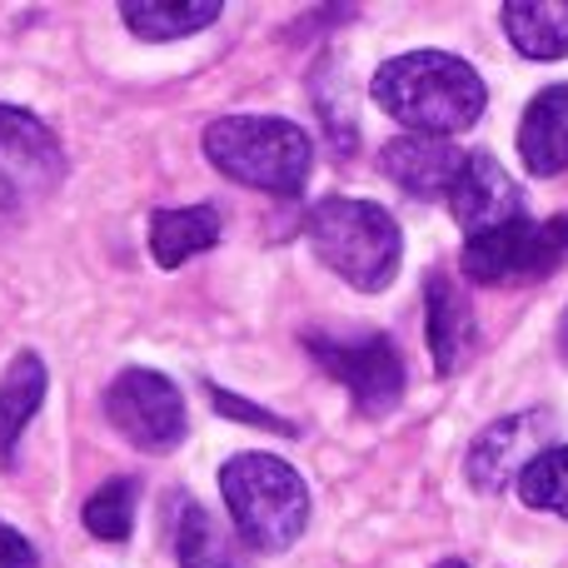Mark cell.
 <instances>
[{
	"label": "cell",
	"mask_w": 568,
	"mask_h": 568,
	"mask_svg": "<svg viewBox=\"0 0 568 568\" xmlns=\"http://www.w3.org/2000/svg\"><path fill=\"white\" fill-rule=\"evenodd\" d=\"M374 105L389 120L409 125V135H459L489 105L479 70L449 50H409L379 65L374 75Z\"/></svg>",
	"instance_id": "cell-1"
},
{
	"label": "cell",
	"mask_w": 568,
	"mask_h": 568,
	"mask_svg": "<svg viewBox=\"0 0 568 568\" xmlns=\"http://www.w3.org/2000/svg\"><path fill=\"white\" fill-rule=\"evenodd\" d=\"M304 240L320 255V265H329L344 284H354L364 294L389 290L404 260L399 225L374 200H349V195L320 200L304 215Z\"/></svg>",
	"instance_id": "cell-2"
},
{
	"label": "cell",
	"mask_w": 568,
	"mask_h": 568,
	"mask_svg": "<svg viewBox=\"0 0 568 568\" xmlns=\"http://www.w3.org/2000/svg\"><path fill=\"white\" fill-rule=\"evenodd\" d=\"M205 155L235 185L300 195L314 170V140L280 115H220L205 125Z\"/></svg>",
	"instance_id": "cell-3"
},
{
	"label": "cell",
	"mask_w": 568,
	"mask_h": 568,
	"mask_svg": "<svg viewBox=\"0 0 568 568\" xmlns=\"http://www.w3.org/2000/svg\"><path fill=\"white\" fill-rule=\"evenodd\" d=\"M220 499H225L240 539L265 554L290 549L310 524V489H304L300 469L284 464L280 454H235L220 469Z\"/></svg>",
	"instance_id": "cell-4"
},
{
	"label": "cell",
	"mask_w": 568,
	"mask_h": 568,
	"mask_svg": "<svg viewBox=\"0 0 568 568\" xmlns=\"http://www.w3.org/2000/svg\"><path fill=\"white\" fill-rule=\"evenodd\" d=\"M474 284H529L549 280L568 265V215L554 220H509V225L474 235L459 255Z\"/></svg>",
	"instance_id": "cell-5"
},
{
	"label": "cell",
	"mask_w": 568,
	"mask_h": 568,
	"mask_svg": "<svg viewBox=\"0 0 568 568\" xmlns=\"http://www.w3.org/2000/svg\"><path fill=\"white\" fill-rule=\"evenodd\" d=\"M105 419L125 434L135 449L170 454L185 439V399L180 384L160 369H120L105 389Z\"/></svg>",
	"instance_id": "cell-6"
},
{
	"label": "cell",
	"mask_w": 568,
	"mask_h": 568,
	"mask_svg": "<svg viewBox=\"0 0 568 568\" xmlns=\"http://www.w3.org/2000/svg\"><path fill=\"white\" fill-rule=\"evenodd\" d=\"M304 349L314 354L324 374L344 384L359 404V414L379 419L404 399V359L384 334L369 339H329V334H304Z\"/></svg>",
	"instance_id": "cell-7"
},
{
	"label": "cell",
	"mask_w": 568,
	"mask_h": 568,
	"mask_svg": "<svg viewBox=\"0 0 568 568\" xmlns=\"http://www.w3.org/2000/svg\"><path fill=\"white\" fill-rule=\"evenodd\" d=\"M60 180H65V150L50 135V125H40L20 105H0V205L20 215Z\"/></svg>",
	"instance_id": "cell-8"
},
{
	"label": "cell",
	"mask_w": 568,
	"mask_h": 568,
	"mask_svg": "<svg viewBox=\"0 0 568 568\" xmlns=\"http://www.w3.org/2000/svg\"><path fill=\"white\" fill-rule=\"evenodd\" d=\"M544 434H549V414H509V419L489 424V429L474 439L469 464H464L469 484L479 494H489V499H499V494L519 479L524 464L539 454Z\"/></svg>",
	"instance_id": "cell-9"
},
{
	"label": "cell",
	"mask_w": 568,
	"mask_h": 568,
	"mask_svg": "<svg viewBox=\"0 0 568 568\" xmlns=\"http://www.w3.org/2000/svg\"><path fill=\"white\" fill-rule=\"evenodd\" d=\"M444 200H449L454 220L469 230V240L489 235V230H499V225H509V220L524 215L519 185L504 175V165L494 155H464L459 175H454V185Z\"/></svg>",
	"instance_id": "cell-10"
},
{
	"label": "cell",
	"mask_w": 568,
	"mask_h": 568,
	"mask_svg": "<svg viewBox=\"0 0 568 568\" xmlns=\"http://www.w3.org/2000/svg\"><path fill=\"white\" fill-rule=\"evenodd\" d=\"M464 165V150L439 135H394L379 145V170L414 200H444Z\"/></svg>",
	"instance_id": "cell-11"
},
{
	"label": "cell",
	"mask_w": 568,
	"mask_h": 568,
	"mask_svg": "<svg viewBox=\"0 0 568 568\" xmlns=\"http://www.w3.org/2000/svg\"><path fill=\"white\" fill-rule=\"evenodd\" d=\"M424 334H429V354L434 369L449 379L464 364L474 359V344H479V324H474L469 300L459 294V284L449 275H429L424 284Z\"/></svg>",
	"instance_id": "cell-12"
},
{
	"label": "cell",
	"mask_w": 568,
	"mask_h": 568,
	"mask_svg": "<svg viewBox=\"0 0 568 568\" xmlns=\"http://www.w3.org/2000/svg\"><path fill=\"white\" fill-rule=\"evenodd\" d=\"M519 155L524 170L539 180L568 170V80L529 100V110L519 120Z\"/></svg>",
	"instance_id": "cell-13"
},
{
	"label": "cell",
	"mask_w": 568,
	"mask_h": 568,
	"mask_svg": "<svg viewBox=\"0 0 568 568\" xmlns=\"http://www.w3.org/2000/svg\"><path fill=\"white\" fill-rule=\"evenodd\" d=\"M225 235V215L215 205H185V210H155L150 215V255L160 270H180L185 260L205 255Z\"/></svg>",
	"instance_id": "cell-14"
},
{
	"label": "cell",
	"mask_w": 568,
	"mask_h": 568,
	"mask_svg": "<svg viewBox=\"0 0 568 568\" xmlns=\"http://www.w3.org/2000/svg\"><path fill=\"white\" fill-rule=\"evenodd\" d=\"M504 36L529 60H564L568 55V0H509L499 10Z\"/></svg>",
	"instance_id": "cell-15"
},
{
	"label": "cell",
	"mask_w": 568,
	"mask_h": 568,
	"mask_svg": "<svg viewBox=\"0 0 568 568\" xmlns=\"http://www.w3.org/2000/svg\"><path fill=\"white\" fill-rule=\"evenodd\" d=\"M45 364H40V354H16L10 359V369L0 374V464L16 459V444L20 434H26V424L36 419V409L45 404Z\"/></svg>",
	"instance_id": "cell-16"
},
{
	"label": "cell",
	"mask_w": 568,
	"mask_h": 568,
	"mask_svg": "<svg viewBox=\"0 0 568 568\" xmlns=\"http://www.w3.org/2000/svg\"><path fill=\"white\" fill-rule=\"evenodd\" d=\"M225 16V6L215 0H200V6H165V0H125L120 6V20L135 30L140 40H180L195 36V30L215 26Z\"/></svg>",
	"instance_id": "cell-17"
},
{
	"label": "cell",
	"mask_w": 568,
	"mask_h": 568,
	"mask_svg": "<svg viewBox=\"0 0 568 568\" xmlns=\"http://www.w3.org/2000/svg\"><path fill=\"white\" fill-rule=\"evenodd\" d=\"M175 564L180 568H240L225 534L215 529V519L190 494L175 499Z\"/></svg>",
	"instance_id": "cell-18"
},
{
	"label": "cell",
	"mask_w": 568,
	"mask_h": 568,
	"mask_svg": "<svg viewBox=\"0 0 568 568\" xmlns=\"http://www.w3.org/2000/svg\"><path fill=\"white\" fill-rule=\"evenodd\" d=\"M519 499L539 514H559L568 519V444H554V449H539L529 464L519 469Z\"/></svg>",
	"instance_id": "cell-19"
},
{
	"label": "cell",
	"mask_w": 568,
	"mask_h": 568,
	"mask_svg": "<svg viewBox=\"0 0 568 568\" xmlns=\"http://www.w3.org/2000/svg\"><path fill=\"white\" fill-rule=\"evenodd\" d=\"M135 499H140L135 479L100 484V489L85 499V529L95 534L100 544H125L130 529H135Z\"/></svg>",
	"instance_id": "cell-20"
},
{
	"label": "cell",
	"mask_w": 568,
	"mask_h": 568,
	"mask_svg": "<svg viewBox=\"0 0 568 568\" xmlns=\"http://www.w3.org/2000/svg\"><path fill=\"white\" fill-rule=\"evenodd\" d=\"M210 399H215V409H220V414H235V419H245L250 429H270V434H294V424H284L280 414H270V409H255V404L235 399V394H220L215 384H210Z\"/></svg>",
	"instance_id": "cell-21"
},
{
	"label": "cell",
	"mask_w": 568,
	"mask_h": 568,
	"mask_svg": "<svg viewBox=\"0 0 568 568\" xmlns=\"http://www.w3.org/2000/svg\"><path fill=\"white\" fill-rule=\"evenodd\" d=\"M0 568H40L36 544H30L20 529H10L6 519H0Z\"/></svg>",
	"instance_id": "cell-22"
},
{
	"label": "cell",
	"mask_w": 568,
	"mask_h": 568,
	"mask_svg": "<svg viewBox=\"0 0 568 568\" xmlns=\"http://www.w3.org/2000/svg\"><path fill=\"white\" fill-rule=\"evenodd\" d=\"M559 354H564V364H568V310H564V320H559Z\"/></svg>",
	"instance_id": "cell-23"
},
{
	"label": "cell",
	"mask_w": 568,
	"mask_h": 568,
	"mask_svg": "<svg viewBox=\"0 0 568 568\" xmlns=\"http://www.w3.org/2000/svg\"><path fill=\"white\" fill-rule=\"evenodd\" d=\"M434 568H469L464 559H444V564H434Z\"/></svg>",
	"instance_id": "cell-24"
},
{
	"label": "cell",
	"mask_w": 568,
	"mask_h": 568,
	"mask_svg": "<svg viewBox=\"0 0 568 568\" xmlns=\"http://www.w3.org/2000/svg\"><path fill=\"white\" fill-rule=\"evenodd\" d=\"M10 220H16V215H10V210H6V205H0V230H6V225H10Z\"/></svg>",
	"instance_id": "cell-25"
}]
</instances>
